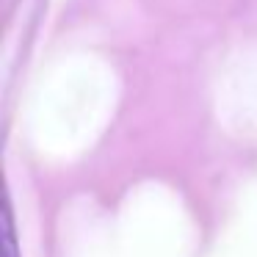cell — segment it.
I'll return each mask as SVG.
<instances>
[{
    "instance_id": "1",
    "label": "cell",
    "mask_w": 257,
    "mask_h": 257,
    "mask_svg": "<svg viewBox=\"0 0 257 257\" xmlns=\"http://www.w3.org/2000/svg\"><path fill=\"white\" fill-rule=\"evenodd\" d=\"M3 227H6V232H3V243H6V257H17V240H14L12 210H6V216H3Z\"/></svg>"
}]
</instances>
